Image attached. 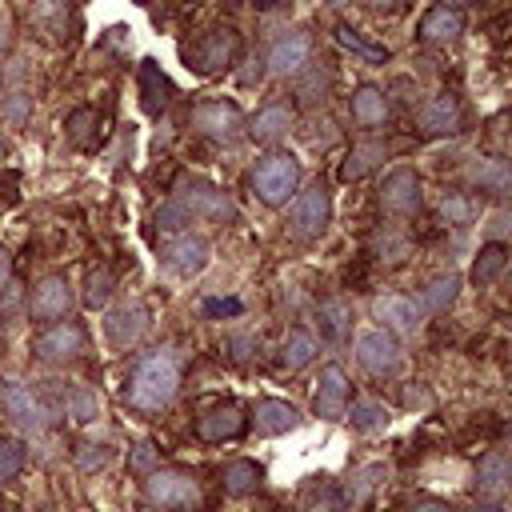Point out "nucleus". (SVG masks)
<instances>
[{
    "instance_id": "40",
    "label": "nucleus",
    "mask_w": 512,
    "mask_h": 512,
    "mask_svg": "<svg viewBox=\"0 0 512 512\" xmlns=\"http://www.w3.org/2000/svg\"><path fill=\"white\" fill-rule=\"evenodd\" d=\"M156 224H160V232H184V224H192V216L168 196V200L156 208Z\"/></svg>"
},
{
    "instance_id": "43",
    "label": "nucleus",
    "mask_w": 512,
    "mask_h": 512,
    "mask_svg": "<svg viewBox=\"0 0 512 512\" xmlns=\"http://www.w3.org/2000/svg\"><path fill=\"white\" fill-rule=\"evenodd\" d=\"M112 460V448L108 444H80L76 448V464L84 468V472H96V468H104Z\"/></svg>"
},
{
    "instance_id": "14",
    "label": "nucleus",
    "mask_w": 512,
    "mask_h": 512,
    "mask_svg": "<svg viewBox=\"0 0 512 512\" xmlns=\"http://www.w3.org/2000/svg\"><path fill=\"white\" fill-rule=\"evenodd\" d=\"M0 404L24 428H44L48 424V408L40 404V396L24 380H0Z\"/></svg>"
},
{
    "instance_id": "25",
    "label": "nucleus",
    "mask_w": 512,
    "mask_h": 512,
    "mask_svg": "<svg viewBox=\"0 0 512 512\" xmlns=\"http://www.w3.org/2000/svg\"><path fill=\"white\" fill-rule=\"evenodd\" d=\"M288 128H292V108H288V104H264V108L248 120L244 132H248L256 144H272V140H280Z\"/></svg>"
},
{
    "instance_id": "32",
    "label": "nucleus",
    "mask_w": 512,
    "mask_h": 512,
    "mask_svg": "<svg viewBox=\"0 0 512 512\" xmlns=\"http://www.w3.org/2000/svg\"><path fill=\"white\" fill-rule=\"evenodd\" d=\"M504 264H508V248H504L500 240H488V244L476 252V260H472V280H476V284H488V280H496V276L504 272Z\"/></svg>"
},
{
    "instance_id": "7",
    "label": "nucleus",
    "mask_w": 512,
    "mask_h": 512,
    "mask_svg": "<svg viewBox=\"0 0 512 512\" xmlns=\"http://www.w3.org/2000/svg\"><path fill=\"white\" fill-rule=\"evenodd\" d=\"M188 124H192L200 136L216 140V144H232V140L240 136V128H244V116H240V108H236L232 100H200V104L188 112Z\"/></svg>"
},
{
    "instance_id": "45",
    "label": "nucleus",
    "mask_w": 512,
    "mask_h": 512,
    "mask_svg": "<svg viewBox=\"0 0 512 512\" xmlns=\"http://www.w3.org/2000/svg\"><path fill=\"white\" fill-rule=\"evenodd\" d=\"M204 312L208 316H236L240 312V300L236 296H228V300H204Z\"/></svg>"
},
{
    "instance_id": "11",
    "label": "nucleus",
    "mask_w": 512,
    "mask_h": 512,
    "mask_svg": "<svg viewBox=\"0 0 512 512\" xmlns=\"http://www.w3.org/2000/svg\"><path fill=\"white\" fill-rule=\"evenodd\" d=\"M348 400H352V384H348L344 368H336V364L320 368L316 396H312V412H316L320 420H332V424H336V420L348 416Z\"/></svg>"
},
{
    "instance_id": "2",
    "label": "nucleus",
    "mask_w": 512,
    "mask_h": 512,
    "mask_svg": "<svg viewBox=\"0 0 512 512\" xmlns=\"http://www.w3.org/2000/svg\"><path fill=\"white\" fill-rule=\"evenodd\" d=\"M172 200L192 216V220H212V224H232L236 220V204L232 196L204 180V176H180L176 188H172Z\"/></svg>"
},
{
    "instance_id": "36",
    "label": "nucleus",
    "mask_w": 512,
    "mask_h": 512,
    "mask_svg": "<svg viewBox=\"0 0 512 512\" xmlns=\"http://www.w3.org/2000/svg\"><path fill=\"white\" fill-rule=\"evenodd\" d=\"M112 288H116V276L108 268H92L88 280H84V304L88 308H104L108 296H112Z\"/></svg>"
},
{
    "instance_id": "52",
    "label": "nucleus",
    "mask_w": 512,
    "mask_h": 512,
    "mask_svg": "<svg viewBox=\"0 0 512 512\" xmlns=\"http://www.w3.org/2000/svg\"><path fill=\"white\" fill-rule=\"evenodd\" d=\"M360 4H368V8H376V12H380V8H396L400 0H360Z\"/></svg>"
},
{
    "instance_id": "17",
    "label": "nucleus",
    "mask_w": 512,
    "mask_h": 512,
    "mask_svg": "<svg viewBox=\"0 0 512 512\" xmlns=\"http://www.w3.org/2000/svg\"><path fill=\"white\" fill-rule=\"evenodd\" d=\"M464 180L488 196H512V160L504 156H476L464 168Z\"/></svg>"
},
{
    "instance_id": "12",
    "label": "nucleus",
    "mask_w": 512,
    "mask_h": 512,
    "mask_svg": "<svg viewBox=\"0 0 512 512\" xmlns=\"http://www.w3.org/2000/svg\"><path fill=\"white\" fill-rule=\"evenodd\" d=\"M308 60H312V36H308V32H284V36L268 48V56H264L268 72L280 76V80L300 76V72L308 68Z\"/></svg>"
},
{
    "instance_id": "31",
    "label": "nucleus",
    "mask_w": 512,
    "mask_h": 512,
    "mask_svg": "<svg viewBox=\"0 0 512 512\" xmlns=\"http://www.w3.org/2000/svg\"><path fill=\"white\" fill-rule=\"evenodd\" d=\"M312 356H316V340H312V332L292 328V332L284 336V344H280V368L296 372V368L312 364Z\"/></svg>"
},
{
    "instance_id": "16",
    "label": "nucleus",
    "mask_w": 512,
    "mask_h": 512,
    "mask_svg": "<svg viewBox=\"0 0 512 512\" xmlns=\"http://www.w3.org/2000/svg\"><path fill=\"white\" fill-rule=\"evenodd\" d=\"M148 324H152L148 304L132 300V304H120V308L108 312V320H104V336H108L116 348H128V344H136V340L148 332Z\"/></svg>"
},
{
    "instance_id": "50",
    "label": "nucleus",
    "mask_w": 512,
    "mask_h": 512,
    "mask_svg": "<svg viewBox=\"0 0 512 512\" xmlns=\"http://www.w3.org/2000/svg\"><path fill=\"white\" fill-rule=\"evenodd\" d=\"M404 404H408V408H412V404H428V392H424V388H408V392H404Z\"/></svg>"
},
{
    "instance_id": "13",
    "label": "nucleus",
    "mask_w": 512,
    "mask_h": 512,
    "mask_svg": "<svg viewBox=\"0 0 512 512\" xmlns=\"http://www.w3.org/2000/svg\"><path fill=\"white\" fill-rule=\"evenodd\" d=\"M72 312V284L64 276H44L32 296H28V316L32 320H44V324H56Z\"/></svg>"
},
{
    "instance_id": "8",
    "label": "nucleus",
    "mask_w": 512,
    "mask_h": 512,
    "mask_svg": "<svg viewBox=\"0 0 512 512\" xmlns=\"http://www.w3.org/2000/svg\"><path fill=\"white\" fill-rule=\"evenodd\" d=\"M32 352L44 364H72L84 352V328L76 320H56L32 340Z\"/></svg>"
},
{
    "instance_id": "18",
    "label": "nucleus",
    "mask_w": 512,
    "mask_h": 512,
    "mask_svg": "<svg viewBox=\"0 0 512 512\" xmlns=\"http://www.w3.org/2000/svg\"><path fill=\"white\" fill-rule=\"evenodd\" d=\"M136 88H140V104L148 116H160L172 96H176V84L168 80V72L156 64V60H140V72H136Z\"/></svg>"
},
{
    "instance_id": "28",
    "label": "nucleus",
    "mask_w": 512,
    "mask_h": 512,
    "mask_svg": "<svg viewBox=\"0 0 512 512\" xmlns=\"http://www.w3.org/2000/svg\"><path fill=\"white\" fill-rule=\"evenodd\" d=\"M220 484L228 496H252L264 484V468L256 460H228L220 472Z\"/></svg>"
},
{
    "instance_id": "1",
    "label": "nucleus",
    "mask_w": 512,
    "mask_h": 512,
    "mask_svg": "<svg viewBox=\"0 0 512 512\" xmlns=\"http://www.w3.org/2000/svg\"><path fill=\"white\" fill-rule=\"evenodd\" d=\"M180 392V360L172 348L144 352L128 376V404L136 412H164Z\"/></svg>"
},
{
    "instance_id": "53",
    "label": "nucleus",
    "mask_w": 512,
    "mask_h": 512,
    "mask_svg": "<svg viewBox=\"0 0 512 512\" xmlns=\"http://www.w3.org/2000/svg\"><path fill=\"white\" fill-rule=\"evenodd\" d=\"M0 48H8V20L0 16Z\"/></svg>"
},
{
    "instance_id": "19",
    "label": "nucleus",
    "mask_w": 512,
    "mask_h": 512,
    "mask_svg": "<svg viewBox=\"0 0 512 512\" xmlns=\"http://www.w3.org/2000/svg\"><path fill=\"white\" fill-rule=\"evenodd\" d=\"M416 124H420V132H424V136H452V132H460L464 112H460L456 96H448V92H444V96H432V100H424V104H420Z\"/></svg>"
},
{
    "instance_id": "26",
    "label": "nucleus",
    "mask_w": 512,
    "mask_h": 512,
    "mask_svg": "<svg viewBox=\"0 0 512 512\" xmlns=\"http://www.w3.org/2000/svg\"><path fill=\"white\" fill-rule=\"evenodd\" d=\"M380 160H388V144L384 140H360V144H352L348 148V156H344V164H340V180H360V176H368Z\"/></svg>"
},
{
    "instance_id": "27",
    "label": "nucleus",
    "mask_w": 512,
    "mask_h": 512,
    "mask_svg": "<svg viewBox=\"0 0 512 512\" xmlns=\"http://www.w3.org/2000/svg\"><path fill=\"white\" fill-rule=\"evenodd\" d=\"M476 488L480 492H508L512 488V456L504 452H484L476 460Z\"/></svg>"
},
{
    "instance_id": "34",
    "label": "nucleus",
    "mask_w": 512,
    "mask_h": 512,
    "mask_svg": "<svg viewBox=\"0 0 512 512\" xmlns=\"http://www.w3.org/2000/svg\"><path fill=\"white\" fill-rule=\"evenodd\" d=\"M28 464V452L16 436H0V484H12Z\"/></svg>"
},
{
    "instance_id": "29",
    "label": "nucleus",
    "mask_w": 512,
    "mask_h": 512,
    "mask_svg": "<svg viewBox=\"0 0 512 512\" xmlns=\"http://www.w3.org/2000/svg\"><path fill=\"white\" fill-rule=\"evenodd\" d=\"M456 292H460V276L456 272H448V276H432L428 284H424V292H420V312H432V316H440V312H448L452 308V300H456Z\"/></svg>"
},
{
    "instance_id": "54",
    "label": "nucleus",
    "mask_w": 512,
    "mask_h": 512,
    "mask_svg": "<svg viewBox=\"0 0 512 512\" xmlns=\"http://www.w3.org/2000/svg\"><path fill=\"white\" fill-rule=\"evenodd\" d=\"M444 8H464V4H476V0H440Z\"/></svg>"
},
{
    "instance_id": "9",
    "label": "nucleus",
    "mask_w": 512,
    "mask_h": 512,
    "mask_svg": "<svg viewBox=\"0 0 512 512\" xmlns=\"http://www.w3.org/2000/svg\"><path fill=\"white\" fill-rule=\"evenodd\" d=\"M356 360L372 376H392L400 368V344L388 328H368L356 336Z\"/></svg>"
},
{
    "instance_id": "56",
    "label": "nucleus",
    "mask_w": 512,
    "mask_h": 512,
    "mask_svg": "<svg viewBox=\"0 0 512 512\" xmlns=\"http://www.w3.org/2000/svg\"><path fill=\"white\" fill-rule=\"evenodd\" d=\"M328 4H332V8H344V4H352V0H328Z\"/></svg>"
},
{
    "instance_id": "49",
    "label": "nucleus",
    "mask_w": 512,
    "mask_h": 512,
    "mask_svg": "<svg viewBox=\"0 0 512 512\" xmlns=\"http://www.w3.org/2000/svg\"><path fill=\"white\" fill-rule=\"evenodd\" d=\"M8 280H12V256H8V248H0V292L8 288Z\"/></svg>"
},
{
    "instance_id": "41",
    "label": "nucleus",
    "mask_w": 512,
    "mask_h": 512,
    "mask_svg": "<svg viewBox=\"0 0 512 512\" xmlns=\"http://www.w3.org/2000/svg\"><path fill=\"white\" fill-rule=\"evenodd\" d=\"M440 216H444L448 224H468V220H472V200L460 196V192H452V196L440 200Z\"/></svg>"
},
{
    "instance_id": "24",
    "label": "nucleus",
    "mask_w": 512,
    "mask_h": 512,
    "mask_svg": "<svg viewBox=\"0 0 512 512\" xmlns=\"http://www.w3.org/2000/svg\"><path fill=\"white\" fill-rule=\"evenodd\" d=\"M348 108H352V120H356L360 128H380V124H388V96H384L376 84H360V88L352 92Z\"/></svg>"
},
{
    "instance_id": "6",
    "label": "nucleus",
    "mask_w": 512,
    "mask_h": 512,
    "mask_svg": "<svg viewBox=\"0 0 512 512\" xmlns=\"http://www.w3.org/2000/svg\"><path fill=\"white\" fill-rule=\"evenodd\" d=\"M236 44H240V36H236V28H208L184 56H188V68L196 72V76H216V72H224V68H232V56H236Z\"/></svg>"
},
{
    "instance_id": "15",
    "label": "nucleus",
    "mask_w": 512,
    "mask_h": 512,
    "mask_svg": "<svg viewBox=\"0 0 512 512\" xmlns=\"http://www.w3.org/2000/svg\"><path fill=\"white\" fill-rule=\"evenodd\" d=\"M208 256H212V244L204 236H192V232H176V240L164 244V264L180 276H196L208 268Z\"/></svg>"
},
{
    "instance_id": "38",
    "label": "nucleus",
    "mask_w": 512,
    "mask_h": 512,
    "mask_svg": "<svg viewBox=\"0 0 512 512\" xmlns=\"http://www.w3.org/2000/svg\"><path fill=\"white\" fill-rule=\"evenodd\" d=\"M64 132H68L72 144L88 148V144H92V132H96V112H92V108H72L68 120H64Z\"/></svg>"
},
{
    "instance_id": "20",
    "label": "nucleus",
    "mask_w": 512,
    "mask_h": 512,
    "mask_svg": "<svg viewBox=\"0 0 512 512\" xmlns=\"http://www.w3.org/2000/svg\"><path fill=\"white\" fill-rule=\"evenodd\" d=\"M244 428H248V416H244L236 404H216V408H208V412L196 416V436L208 440V444L236 440Z\"/></svg>"
},
{
    "instance_id": "23",
    "label": "nucleus",
    "mask_w": 512,
    "mask_h": 512,
    "mask_svg": "<svg viewBox=\"0 0 512 512\" xmlns=\"http://www.w3.org/2000/svg\"><path fill=\"white\" fill-rule=\"evenodd\" d=\"M460 32H464L460 12H456V8H444V4L428 8V12L420 16V28H416V36H420L424 44H448V40H456Z\"/></svg>"
},
{
    "instance_id": "10",
    "label": "nucleus",
    "mask_w": 512,
    "mask_h": 512,
    "mask_svg": "<svg viewBox=\"0 0 512 512\" xmlns=\"http://www.w3.org/2000/svg\"><path fill=\"white\" fill-rule=\"evenodd\" d=\"M380 204L384 212L392 216H416L420 204H424V188H420V176L412 168H392L380 184Z\"/></svg>"
},
{
    "instance_id": "51",
    "label": "nucleus",
    "mask_w": 512,
    "mask_h": 512,
    "mask_svg": "<svg viewBox=\"0 0 512 512\" xmlns=\"http://www.w3.org/2000/svg\"><path fill=\"white\" fill-rule=\"evenodd\" d=\"M288 0H252V8L256 12H276V8H284Z\"/></svg>"
},
{
    "instance_id": "21",
    "label": "nucleus",
    "mask_w": 512,
    "mask_h": 512,
    "mask_svg": "<svg viewBox=\"0 0 512 512\" xmlns=\"http://www.w3.org/2000/svg\"><path fill=\"white\" fill-rule=\"evenodd\" d=\"M300 424V412L288 404V400H256L252 404V428L260 432V436H284V432H292Z\"/></svg>"
},
{
    "instance_id": "47",
    "label": "nucleus",
    "mask_w": 512,
    "mask_h": 512,
    "mask_svg": "<svg viewBox=\"0 0 512 512\" xmlns=\"http://www.w3.org/2000/svg\"><path fill=\"white\" fill-rule=\"evenodd\" d=\"M12 204H16V176L8 172V176H0V212Z\"/></svg>"
},
{
    "instance_id": "42",
    "label": "nucleus",
    "mask_w": 512,
    "mask_h": 512,
    "mask_svg": "<svg viewBox=\"0 0 512 512\" xmlns=\"http://www.w3.org/2000/svg\"><path fill=\"white\" fill-rule=\"evenodd\" d=\"M336 40L344 44V48H352V52H360V56H368V60H388V48H372V44H364L348 24H340L336 28Z\"/></svg>"
},
{
    "instance_id": "4",
    "label": "nucleus",
    "mask_w": 512,
    "mask_h": 512,
    "mask_svg": "<svg viewBox=\"0 0 512 512\" xmlns=\"http://www.w3.org/2000/svg\"><path fill=\"white\" fill-rule=\"evenodd\" d=\"M252 188L268 208L288 204V196L300 188V160L292 152H268L252 168Z\"/></svg>"
},
{
    "instance_id": "37",
    "label": "nucleus",
    "mask_w": 512,
    "mask_h": 512,
    "mask_svg": "<svg viewBox=\"0 0 512 512\" xmlns=\"http://www.w3.org/2000/svg\"><path fill=\"white\" fill-rule=\"evenodd\" d=\"M64 408H68V416H72V420L88 424V420H96V416H100V396H96L92 388H72V392L64 396Z\"/></svg>"
},
{
    "instance_id": "35",
    "label": "nucleus",
    "mask_w": 512,
    "mask_h": 512,
    "mask_svg": "<svg viewBox=\"0 0 512 512\" xmlns=\"http://www.w3.org/2000/svg\"><path fill=\"white\" fill-rule=\"evenodd\" d=\"M352 428H356V432H384V428H388L384 404H376V400H356V404H352Z\"/></svg>"
},
{
    "instance_id": "44",
    "label": "nucleus",
    "mask_w": 512,
    "mask_h": 512,
    "mask_svg": "<svg viewBox=\"0 0 512 512\" xmlns=\"http://www.w3.org/2000/svg\"><path fill=\"white\" fill-rule=\"evenodd\" d=\"M4 112H8L12 124H24L28 112H32V96H28V92H12V96L4 100Z\"/></svg>"
},
{
    "instance_id": "3",
    "label": "nucleus",
    "mask_w": 512,
    "mask_h": 512,
    "mask_svg": "<svg viewBox=\"0 0 512 512\" xmlns=\"http://www.w3.org/2000/svg\"><path fill=\"white\" fill-rule=\"evenodd\" d=\"M144 496L168 512H204L200 484L180 468H156L144 476Z\"/></svg>"
},
{
    "instance_id": "5",
    "label": "nucleus",
    "mask_w": 512,
    "mask_h": 512,
    "mask_svg": "<svg viewBox=\"0 0 512 512\" xmlns=\"http://www.w3.org/2000/svg\"><path fill=\"white\" fill-rule=\"evenodd\" d=\"M328 220H332V196L324 184H312L292 196V204H288V236L292 240H304V244L320 240Z\"/></svg>"
},
{
    "instance_id": "48",
    "label": "nucleus",
    "mask_w": 512,
    "mask_h": 512,
    "mask_svg": "<svg viewBox=\"0 0 512 512\" xmlns=\"http://www.w3.org/2000/svg\"><path fill=\"white\" fill-rule=\"evenodd\" d=\"M404 512H452L444 500H416V504H408Z\"/></svg>"
},
{
    "instance_id": "22",
    "label": "nucleus",
    "mask_w": 512,
    "mask_h": 512,
    "mask_svg": "<svg viewBox=\"0 0 512 512\" xmlns=\"http://www.w3.org/2000/svg\"><path fill=\"white\" fill-rule=\"evenodd\" d=\"M376 316L384 320V328L392 332V336H412L416 328H420V304L416 300H408V296H380L376 300Z\"/></svg>"
},
{
    "instance_id": "57",
    "label": "nucleus",
    "mask_w": 512,
    "mask_h": 512,
    "mask_svg": "<svg viewBox=\"0 0 512 512\" xmlns=\"http://www.w3.org/2000/svg\"><path fill=\"white\" fill-rule=\"evenodd\" d=\"M224 4H236V0H224Z\"/></svg>"
},
{
    "instance_id": "55",
    "label": "nucleus",
    "mask_w": 512,
    "mask_h": 512,
    "mask_svg": "<svg viewBox=\"0 0 512 512\" xmlns=\"http://www.w3.org/2000/svg\"><path fill=\"white\" fill-rule=\"evenodd\" d=\"M476 512H504L500 504H476Z\"/></svg>"
},
{
    "instance_id": "33",
    "label": "nucleus",
    "mask_w": 512,
    "mask_h": 512,
    "mask_svg": "<svg viewBox=\"0 0 512 512\" xmlns=\"http://www.w3.org/2000/svg\"><path fill=\"white\" fill-rule=\"evenodd\" d=\"M388 476V464H368V468H360L352 480H348V488H344V504H364L368 496H372V488L380 484Z\"/></svg>"
},
{
    "instance_id": "39",
    "label": "nucleus",
    "mask_w": 512,
    "mask_h": 512,
    "mask_svg": "<svg viewBox=\"0 0 512 512\" xmlns=\"http://www.w3.org/2000/svg\"><path fill=\"white\" fill-rule=\"evenodd\" d=\"M160 468V444L156 440H140L132 452H128V472L132 476H148Z\"/></svg>"
},
{
    "instance_id": "30",
    "label": "nucleus",
    "mask_w": 512,
    "mask_h": 512,
    "mask_svg": "<svg viewBox=\"0 0 512 512\" xmlns=\"http://www.w3.org/2000/svg\"><path fill=\"white\" fill-rule=\"evenodd\" d=\"M316 328H320L324 340L340 344V340L348 336V328H352L348 304H344V300H320V304H316Z\"/></svg>"
},
{
    "instance_id": "46",
    "label": "nucleus",
    "mask_w": 512,
    "mask_h": 512,
    "mask_svg": "<svg viewBox=\"0 0 512 512\" xmlns=\"http://www.w3.org/2000/svg\"><path fill=\"white\" fill-rule=\"evenodd\" d=\"M508 232H512V212H496L492 224H488V240H500V236H508Z\"/></svg>"
}]
</instances>
